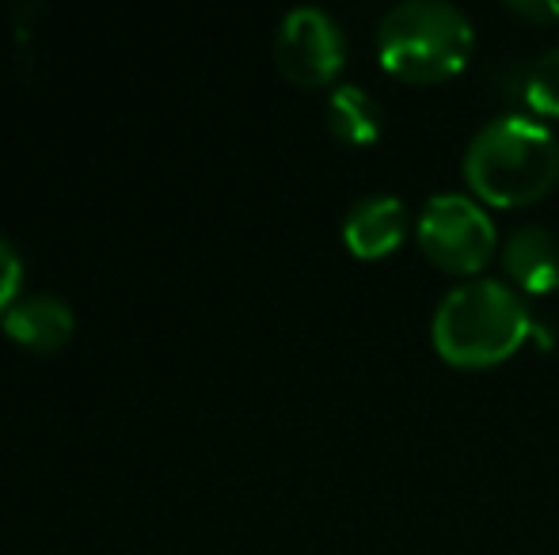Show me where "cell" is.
Here are the masks:
<instances>
[{
  "label": "cell",
  "instance_id": "1",
  "mask_svg": "<svg viewBox=\"0 0 559 555\" xmlns=\"http://www.w3.org/2000/svg\"><path fill=\"white\" fill-rule=\"evenodd\" d=\"M461 171L487 206H530L556 186L559 137L533 114H499L468 137Z\"/></svg>",
  "mask_w": 559,
  "mask_h": 555
},
{
  "label": "cell",
  "instance_id": "2",
  "mask_svg": "<svg viewBox=\"0 0 559 555\" xmlns=\"http://www.w3.org/2000/svg\"><path fill=\"white\" fill-rule=\"evenodd\" d=\"M533 335L522 293L499 278H464L438 301L430 319L435 350L456 370L507 362Z\"/></svg>",
  "mask_w": 559,
  "mask_h": 555
},
{
  "label": "cell",
  "instance_id": "3",
  "mask_svg": "<svg viewBox=\"0 0 559 555\" xmlns=\"http://www.w3.org/2000/svg\"><path fill=\"white\" fill-rule=\"evenodd\" d=\"M476 31L449 0H400L377 23V58L407 84H442L472 58Z\"/></svg>",
  "mask_w": 559,
  "mask_h": 555
},
{
  "label": "cell",
  "instance_id": "4",
  "mask_svg": "<svg viewBox=\"0 0 559 555\" xmlns=\"http://www.w3.org/2000/svg\"><path fill=\"white\" fill-rule=\"evenodd\" d=\"M415 237L435 267L464 278L479 275L499 244V229H495L487 206L464 191H442L423 202Z\"/></svg>",
  "mask_w": 559,
  "mask_h": 555
},
{
  "label": "cell",
  "instance_id": "5",
  "mask_svg": "<svg viewBox=\"0 0 559 555\" xmlns=\"http://www.w3.org/2000/svg\"><path fill=\"white\" fill-rule=\"evenodd\" d=\"M274 61L297 88H324L346 61V35L332 12L317 4H297L282 15L274 35Z\"/></svg>",
  "mask_w": 559,
  "mask_h": 555
},
{
  "label": "cell",
  "instance_id": "6",
  "mask_svg": "<svg viewBox=\"0 0 559 555\" xmlns=\"http://www.w3.org/2000/svg\"><path fill=\"white\" fill-rule=\"evenodd\" d=\"M407 237V206L396 194H366L343 217V244L358 260H381Z\"/></svg>",
  "mask_w": 559,
  "mask_h": 555
},
{
  "label": "cell",
  "instance_id": "7",
  "mask_svg": "<svg viewBox=\"0 0 559 555\" xmlns=\"http://www.w3.org/2000/svg\"><path fill=\"white\" fill-rule=\"evenodd\" d=\"M4 331L12 342H20L23 350L35 354H53L61 350L76 331V316L69 309L66 297L53 293H27L4 312Z\"/></svg>",
  "mask_w": 559,
  "mask_h": 555
},
{
  "label": "cell",
  "instance_id": "8",
  "mask_svg": "<svg viewBox=\"0 0 559 555\" xmlns=\"http://www.w3.org/2000/svg\"><path fill=\"white\" fill-rule=\"evenodd\" d=\"M502 270L525 293H552L559 286V240L545 225H518L502 244Z\"/></svg>",
  "mask_w": 559,
  "mask_h": 555
},
{
  "label": "cell",
  "instance_id": "9",
  "mask_svg": "<svg viewBox=\"0 0 559 555\" xmlns=\"http://www.w3.org/2000/svg\"><path fill=\"white\" fill-rule=\"evenodd\" d=\"M328 126L346 145H369L381 137L384 111L361 84H335L328 96Z\"/></svg>",
  "mask_w": 559,
  "mask_h": 555
},
{
  "label": "cell",
  "instance_id": "10",
  "mask_svg": "<svg viewBox=\"0 0 559 555\" xmlns=\"http://www.w3.org/2000/svg\"><path fill=\"white\" fill-rule=\"evenodd\" d=\"M525 104L545 119H559V46L545 50L525 73Z\"/></svg>",
  "mask_w": 559,
  "mask_h": 555
},
{
  "label": "cell",
  "instance_id": "11",
  "mask_svg": "<svg viewBox=\"0 0 559 555\" xmlns=\"http://www.w3.org/2000/svg\"><path fill=\"white\" fill-rule=\"evenodd\" d=\"M20 286H23V255L12 240L0 237V319L20 301Z\"/></svg>",
  "mask_w": 559,
  "mask_h": 555
},
{
  "label": "cell",
  "instance_id": "12",
  "mask_svg": "<svg viewBox=\"0 0 559 555\" xmlns=\"http://www.w3.org/2000/svg\"><path fill=\"white\" fill-rule=\"evenodd\" d=\"M522 15H559V4H510Z\"/></svg>",
  "mask_w": 559,
  "mask_h": 555
}]
</instances>
